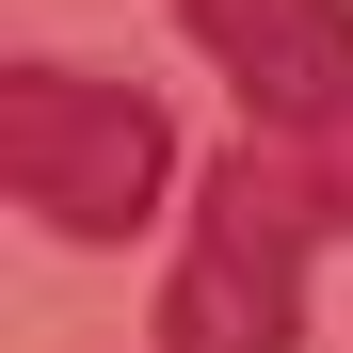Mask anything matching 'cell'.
I'll list each match as a JSON object with an SVG mask.
<instances>
[{
	"mask_svg": "<svg viewBox=\"0 0 353 353\" xmlns=\"http://www.w3.org/2000/svg\"><path fill=\"white\" fill-rule=\"evenodd\" d=\"M176 32L241 81L257 129H321V112H353V0H176Z\"/></svg>",
	"mask_w": 353,
	"mask_h": 353,
	"instance_id": "3957f363",
	"label": "cell"
},
{
	"mask_svg": "<svg viewBox=\"0 0 353 353\" xmlns=\"http://www.w3.org/2000/svg\"><path fill=\"white\" fill-rule=\"evenodd\" d=\"M273 161H289V193H305L337 241H353V112H321V129H273Z\"/></svg>",
	"mask_w": 353,
	"mask_h": 353,
	"instance_id": "277c9868",
	"label": "cell"
},
{
	"mask_svg": "<svg viewBox=\"0 0 353 353\" xmlns=\"http://www.w3.org/2000/svg\"><path fill=\"white\" fill-rule=\"evenodd\" d=\"M176 193V129L145 81L97 65H17V209L48 241H129V225Z\"/></svg>",
	"mask_w": 353,
	"mask_h": 353,
	"instance_id": "7a4b0ae2",
	"label": "cell"
},
{
	"mask_svg": "<svg viewBox=\"0 0 353 353\" xmlns=\"http://www.w3.org/2000/svg\"><path fill=\"white\" fill-rule=\"evenodd\" d=\"M305 241L337 225L289 193L273 129L193 161V241L161 273V353H305Z\"/></svg>",
	"mask_w": 353,
	"mask_h": 353,
	"instance_id": "6da1fadb",
	"label": "cell"
}]
</instances>
